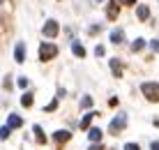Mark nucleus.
Instances as JSON below:
<instances>
[{
	"label": "nucleus",
	"mask_w": 159,
	"mask_h": 150,
	"mask_svg": "<svg viewBox=\"0 0 159 150\" xmlns=\"http://www.w3.org/2000/svg\"><path fill=\"white\" fill-rule=\"evenodd\" d=\"M21 104H23L25 109L32 106V92H23V97H21Z\"/></svg>",
	"instance_id": "obj_15"
},
{
	"label": "nucleus",
	"mask_w": 159,
	"mask_h": 150,
	"mask_svg": "<svg viewBox=\"0 0 159 150\" xmlns=\"http://www.w3.org/2000/svg\"><path fill=\"white\" fill-rule=\"evenodd\" d=\"M104 53H106V51H104V46H97V49H95V55H99V58H102Z\"/></svg>",
	"instance_id": "obj_24"
},
{
	"label": "nucleus",
	"mask_w": 159,
	"mask_h": 150,
	"mask_svg": "<svg viewBox=\"0 0 159 150\" xmlns=\"http://www.w3.org/2000/svg\"><path fill=\"white\" fill-rule=\"evenodd\" d=\"M150 46H152V51H155V53H159V42H157V40H152Z\"/></svg>",
	"instance_id": "obj_22"
},
{
	"label": "nucleus",
	"mask_w": 159,
	"mask_h": 150,
	"mask_svg": "<svg viewBox=\"0 0 159 150\" xmlns=\"http://www.w3.org/2000/svg\"><path fill=\"white\" fill-rule=\"evenodd\" d=\"M143 46H145V40H136L134 44H131V49H134V51H141Z\"/></svg>",
	"instance_id": "obj_18"
},
{
	"label": "nucleus",
	"mask_w": 159,
	"mask_h": 150,
	"mask_svg": "<svg viewBox=\"0 0 159 150\" xmlns=\"http://www.w3.org/2000/svg\"><path fill=\"white\" fill-rule=\"evenodd\" d=\"M136 16H139L141 21H148V19H150V9H148V5H139V9H136Z\"/></svg>",
	"instance_id": "obj_10"
},
{
	"label": "nucleus",
	"mask_w": 159,
	"mask_h": 150,
	"mask_svg": "<svg viewBox=\"0 0 159 150\" xmlns=\"http://www.w3.org/2000/svg\"><path fill=\"white\" fill-rule=\"evenodd\" d=\"M122 40H125V32L122 30H113L111 32V42L113 44H122Z\"/></svg>",
	"instance_id": "obj_14"
},
{
	"label": "nucleus",
	"mask_w": 159,
	"mask_h": 150,
	"mask_svg": "<svg viewBox=\"0 0 159 150\" xmlns=\"http://www.w3.org/2000/svg\"><path fill=\"white\" fill-rule=\"evenodd\" d=\"M72 138V132H67V129H58L56 134H53V141H58V143H65V141H69Z\"/></svg>",
	"instance_id": "obj_7"
},
{
	"label": "nucleus",
	"mask_w": 159,
	"mask_h": 150,
	"mask_svg": "<svg viewBox=\"0 0 159 150\" xmlns=\"http://www.w3.org/2000/svg\"><path fill=\"white\" fill-rule=\"evenodd\" d=\"M88 138H90L92 143H99V141H102V129H97V127H90V129H88Z\"/></svg>",
	"instance_id": "obj_9"
},
{
	"label": "nucleus",
	"mask_w": 159,
	"mask_h": 150,
	"mask_svg": "<svg viewBox=\"0 0 159 150\" xmlns=\"http://www.w3.org/2000/svg\"><path fill=\"white\" fill-rule=\"evenodd\" d=\"M56 109H58V102H56V99H53V102H48L46 106H44V111H46V113H48V111H56Z\"/></svg>",
	"instance_id": "obj_20"
},
{
	"label": "nucleus",
	"mask_w": 159,
	"mask_h": 150,
	"mask_svg": "<svg viewBox=\"0 0 159 150\" xmlns=\"http://www.w3.org/2000/svg\"><path fill=\"white\" fill-rule=\"evenodd\" d=\"M9 132H12V127H0V138H2V141H7V138H9Z\"/></svg>",
	"instance_id": "obj_17"
},
{
	"label": "nucleus",
	"mask_w": 159,
	"mask_h": 150,
	"mask_svg": "<svg viewBox=\"0 0 159 150\" xmlns=\"http://www.w3.org/2000/svg\"><path fill=\"white\" fill-rule=\"evenodd\" d=\"M56 55H58V46H56V44L42 42V46H39V60H42V63H48V60H53Z\"/></svg>",
	"instance_id": "obj_2"
},
{
	"label": "nucleus",
	"mask_w": 159,
	"mask_h": 150,
	"mask_svg": "<svg viewBox=\"0 0 159 150\" xmlns=\"http://www.w3.org/2000/svg\"><path fill=\"white\" fill-rule=\"evenodd\" d=\"M72 51H74V55H79V58H83V55H85V49L83 46H81V44H72Z\"/></svg>",
	"instance_id": "obj_16"
},
{
	"label": "nucleus",
	"mask_w": 159,
	"mask_h": 150,
	"mask_svg": "<svg viewBox=\"0 0 159 150\" xmlns=\"http://www.w3.org/2000/svg\"><path fill=\"white\" fill-rule=\"evenodd\" d=\"M90 150H104V148L99 146V143H92V146H90Z\"/></svg>",
	"instance_id": "obj_26"
},
{
	"label": "nucleus",
	"mask_w": 159,
	"mask_h": 150,
	"mask_svg": "<svg viewBox=\"0 0 159 150\" xmlns=\"http://www.w3.org/2000/svg\"><path fill=\"white\" fill-rule=\"evenodd\" d=\"M118 2H122V5H136V0H118Z\"/></svg>",
	"instance_id": "obj_25"
},
{
	"label": "nucleus",
	"mask_w": 159,
	"mask_h": 150,
	"mask_svg": "<svg viewBox=\"0 0 159 150\" xmlns=\"http://www.w3.org/2000/svg\"><path fill=\"white\" fill-rule=\"evenodd\" d=\"M32 134L37 136V143H42V146L46 143V136H44V132H42V127H39V125H35V127H32Z\"/></svg>",
	"instance_id": "obj_11"
},
{
	"label": "nucleus",
	"mask_w": 159,
	"mask_h": 150,
	"mask_svg": "<svg viewBox=\"0 0 159 150\" xmlns=\"http://www.w3.org/2000/svg\"><path fill=\"white\" fill-rule=\"evenodd\" d=\"M141 92H143V97L148 99V102H159V83L145 81L143 86H141Z\"/></svg>",
	"instance_id": "obj_1"
},
{
	"label": "nucleus",
	"mask_w": 159,
	"mask_h": 150,
	"mask_svg": "<svg viewBox=\"0 0 159 150\" xmlns=\"http://www.w3.org/2000/svg\"><path fill=\"white\" fill-rule=\"evenodd\" d=\"M60 32V26H58V21H46V23H44V37H56Z\"/></svg>",
	"instance_id": "obj_4"
},
{
	"label": "nucleus",
	"mask_w": 159,
	"mask_h": 150,
	"mask_svg": "<svg viewBox=\"0 0 159 150\" xmlns=\"http://www.w3.org/2000/svg\"><path fill=\"white\" fill-rule=\"evenodd\" d=\"M95 115H97V113H85L83 120H81V129H85V132L90 129V123H92V118H95Z\"/></svg>",
	"instance_id": "obj_12"
},
{
	"label": "nucleus",
	"mask_w": 159,
	"mask_h": 150,
	"mask_svg": "<svg viewBox=\"0 0 159 150\" xmlns=\"http://www.w3.org/2000/svg\"><path fill=\"white\" fill-rule=\"evenodd\" d=\"M7 123H9V127L14 129V127H21V125H23V118H21V115H16V113H12Z\"/></svg>",
	"instance_id": "obj_13"
},
{
	"label": "nucleus",
	"mask_w": 159,
	"mask_h": 150,
	"mask_svg": "<svg viewBox=\"0 0 159 150\" xmlns=\"http://www.w3.org/2000/svg\"><path fill=\"white\" fill-rule=\"evenodd\" d=\"M108 65H111L113 76H116V79H120V76H122V65H120V60H118V58H111V60H108Z\"/></svg>",
	"instance_id": "obj_6"
},
{
	"label": "nucleus",
	"mask_w": 159,
	"mask_h": 150,
	"mask_svg": "<svg viewBox=\"0 0 159 150\" xmlns=\"http://www.w3.org/2000/svg\"><path fill=\"white\" fill-rule=\"evenodd\" d=\"M150 150H159V141H152V146H150Z\"/></svg>",
	"instance_id": "obj_27"
},
{
	"label": "nucleus",
	"mask_w": 159,
	"mask_h": 150,
	"mask_svg": "<svg viewBox=\"0 0 159 150\" xmlns=\"http://www.w3.org/2000/svg\"><path fill=\"white\" fill-rule=\"evenodd\" d=\"M92 106V97H83L81 99V109H90Z\"/></svg>",
	"instance_id": "obj_19"
},
{
	"label": "nucleus",
	"mask_w": 159,
	"mask_h": 150,
	"mask_svg": "<svg viewBox=\"0 0 159 150\" xmlns=\"http://www.w3.org/2000/svg\"><path fill=\"white\" fill-rule=\"evenodd\" d=\"M125 127H127V115L120 113V115H116V118L111 120V125H108V132H111V134H118V132H122Z\"/></svg>",
	"instance_id": "obj_3"
},
{
	"label": "nucleus",
	"mask_w": 159,
	"mask_h": 150,
	"mask_svg": "<svg viewBox=\"0 0 159 150\" xmlns=\"http://www.w3.org/2000/svg\"><path fill=\"white\" fill-rule=\"evenodd\" d=\"M19 86H21V88H28V79H25V76H21V79H19Z\"/></svg>",
	"instance_id": "obj_23"
},
{
	"label": "nucleus",
	"mask_w": 159,
	"mask_h": 150,
	"mask_svg": "<svg viewBox=\"0 0 159 150\" xmlns=\"http://www.w3.org/2000/svg\"><path fill=\"white\" fill-rule=\"evenodd\" d=\"M118 14H120V5H118V0L108 2V5H106V16L113 21V19H118Z\"/></svg>",
	"instance_id": "obj_5"
},
{
	"label": "nucleus",
	"mask_w": 159,
	"mask_h": 150,
	"mask_svg": "<svg viewBox=\"0 0 159 150\" xmlns=\"http://www.w3.org/2000/svg\"><path fill=\"white\" fill-rule=\"evenodd\" d=\"M14 58H16V63H25V46L23 44H16V49H14Z\"/></svg>",
	"instance_id": "obj_8"
},
{
	"label": "nucleus",
	"mask_w": 159,
	"mask_h": 150,
	"mask_svg": "<svg viewBox=\"0 0 159 150\" xmlns=\"http://www.w3.org/2000/svg\"><path fill=\"white\" fill-rule=\"evenodd\" d=\"M125 150H141V148H139V143H127Z\"/></svg>",
	"instance_id": "obj_21"
}]
</instances>
